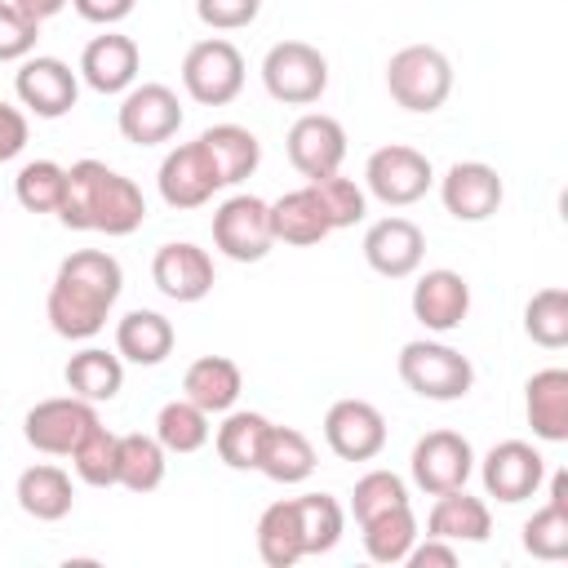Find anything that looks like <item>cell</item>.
<instances>
[{"label": "cell", "mask_w": 568, "mask_h": 568, "mask_svg": "<svg viewBox=\"0 0 568 568\" xmlns=\"http://www.w3.org/2000/svg\"><path fill=\"white\" fill-rule=\"evenodd\" d=\"M124 288V271L111 253L102 248H75L71 257H62L49 297H44V315L49 328L67 342H89L106 328L111 306L120 302Z\"/></svg>", "instance_id": "cell-1"}, {"label": "cell", "mask_w": 568, "mask_h": 568, "mask_svg": "<svg viewBox=\"0 0 568 568\" xmlns=\"http://www.w3.org/2000/svg\"><path fill=\"white\" fill-rule=\"evenodd\" d=\"M58 217L71 231L133 235L146 222V195L133 178L106 169L102 160H75L67 169V191H62Z\"/></svg>", "instance_id": "cell-2"}, {"label": "cell", "mask_w": 568, "mask_h": 568, "mask_svg": "<svg viewBox=\"0 0 568 568\" xmlns=\"http://www.w3.org/2000/svg\"><path fill=\"white\" fill-rule=\"evenodd\" d=\"M395 368L413 395L435 399V404H453L475 386V364L448 342H426V337L404 342Z\"/></svg>", "instance_id": "cell-3"}, {"label": "cell", "mask_w": 568, "mask_h": 568, "mask_svg": "<svg viewBox=\"0 0 568 568\" xmlns=\"http://www.w3.org/2000/svg\"><path fill=\"white\" fill-rule=\"evenodd\" d=\"M386 89L404 111L430 115L453 93V62L435 44H404L386 62Z\"/></svg>", "instance_id": "cell-4"}, {"label": "cell", "mask_w": 568, "mask_h": 568, "mask_svg": "<svg viewBox=\"0 0 568 568\" xmlns=\"http://www.w3.org/2000/svg\"><path fill=\"white\" fill-rule=\"evenodd\" d=\"M262 84L284 106H311L328 89V58L306 40H280L262 58Z\"/></svg>", "instance_id": "cell-5"}, {"label": "cell", "mask_w": 568, "mask_h": 568, "mask_svg": "<svg viewBox=\"0 0 568 568\" xmlns=\"http://www.w3.org/2000/svg\"><path fill=\"white\" fill-rule=\"evenodd\" d=\"M182 89L200 106H226V102H235L240 89H244V53L231 40H222V36L195 40L186 49V58H182Z\"/></svg>", "instance_id": "cell-6"}, {"label": "cell", "mask_w": 568, "mask_h": 568, "mask_svg": "<svg viewBox=\"0 0 568 568\" xmlns=\"http://www.w3.org/2000/svg\"><path fill=\"white\" fill-rule=\"evenodd\" d=\"M364 186L373 200H382L386 209H404V204H417L430 186H435V169L430 160L417 151V146H404V142H390V146H377L364 164Z\"/></svg>", "instance_id": "cell-7"}, {"label": "cell", "mask_w": 568, "mask_h": 568, "mask_svg": "<svg viewBox=\"0 0 568 568\" xmlns=\"http://www.w3.org/2000/svg\"><path fill=\"white\" fill-rule=\"evenodd\" d=\"M213 244L231 262H262L275 244L271 204L257 195H231L213 209Z\"/></svg>", "instance_id": "cell-8"}, {"label": "cell", "mask_w": 568, "mask_h": 568, "mask_svg": "<svg viewBox=\"0 0 568 568\" xmlns=\"http://www.w3.org/2000/svg\"><path fill=\"white\" fill-rule=\"evenodd\" d=\"M98 426V413L89 399L80 395H53L40 399L27 417H22V439L44 453V457H71V448L84 439V430Z\"/></svg>", "instance_id": "cell-9"}, {"label": "cell", "mask_w": 568, "mask_h": 568, "mask_svg": "<svg viewBox=\"0 0 568 568\" xmlns=\"http://www.w3.org/2000/svg\"><path fill=\"white\" fill-rule=\"evenodd\" d=\"M408 470H413V484L430 497L439 493H453V488H466L470 470H475V448L466 435L457 430H426L417 444H413V457H408Z\"/></svg>", "instance_id": "cell-10"}, {"label": "cell", "mask_w": 568, "mask_h": 568, "mask_svg": "<svg viewBox=\"0 0 568 568\" xmlns=\"http://www.w3.org/2000/svg\"><path fill=\"white\" fill-rule=\"evenodd\" d=\"M120 138L133 146H160L182 129V102L169 84H133L115 111Z\"/></svg>", "instance_id": "cell-11"}, {"label": "cell", "mask_w": 568, "mask_h": 568, "mask_svg": "<svg viewBox=\"0 0 568 568\" xmlns=\"http://www.w3.org/2000/svg\"><path fill=\"white\" fill-rule=\"evenodd\" d=\"M13 93H18V102H22L31 115L58 120V115H67V111L75 106V98H80V75H75L62 58L31 53V58H22V67H18V75H13Z\"/></svg>", "instance_id": "cell-12"}, {"label": "cell", "mask_w": 568, "mask_h": 568, "mask_svg": "<svg viewBox=\"0 0 568 568\" xmlns=\"http://www.w3.org/2000/svg\"><path fill=\"white\" fill-rule=\"evenodd\" d=\"M160 200L169 209H200L213 200V191H222V178H217V164L213 155L204 151V142H182L173 146L164 160H160Z\"/></svg>", "instance_id": "cell-13"}, {"label": "cell", "mask_w": 568, "mask_h": 568, "mask_svg": "<svg viewBox=\"0 0 568 568\" xmlns=\"http://www.w3.org/2000/svg\"><path fill=\"white\" fill-rule=\"evenodd\" d=\"M479 479L488 497L515 506V501H528L546 484V457L524 439H501L479 462Z\"/></svg>", "instance_id": "cell-14"}, {"label": "cell", "mask_w": 568, "mask_h": 568, "mask_svg": "<svg viewBox=\"0 0 568 568\" xmlns=\"http://www.w3.org/2000/svg\"><path fill=\"white\" fill-rule=\"evenodd\" d=\"M284 146H288V164L306 182H315V178H328V173L342 169V160H346V129L333 115H324V111H306V115L293 120Z\"/></svg>", "instance_id": "cell-15"}, {"label": "cell", "mask_w": 568, "mask_h": 568, "mask_svg": "<svg viewBox=\"0 0 568 568\" xmlns=\"http://www.w3.org/2000/svg\"><path fill=\"white\" fill-rule=\"evenodd\" d=\"M439 200H444V209L457 222H488L501 209L506 186H501V178H497L493 164H484V160H457L439 178Z\"/></svg>", "instance_id": "cell-16"}, {"label": "cell", "mask_w": 568, "mask_h": 568, "mask_svg": "<svg viewBox=\"0 0 568 568\" xmlns=\"http://www.w3.org/2000/svg\"><path fill=\"white\" fill-rule=\"evenodd\" d=\"M324 444L342 462H373L386 448V417L368 399H337L324 413Z\"/></svg>", "instance_id": "cell-17"}, {"label": "cell", "mask_w": 568, "mask_h": 568, "mask_svg": "<svg viewBox=\"0 0 568 568\" xmlns=\"http://www.w3.org/2000/svg\"><path fill=\"white\" fill-rule=\"evenodd\" d=\"M151 280L169 302H200L213 293V257L191 240H169L151 257Z\"/></svg>", "instance_id": "cell-18"}, {"label": "cell", "mask_w": 568, "mask_h": 568, "mask_svg": "<svg viewBox=\"0 0 568 568\" xmlns=\"http://www.w3.org/2000/svg\"><path fill=\"white\" fill-rule=\"evenodd\" d=\"M426 257V235L408 217H382L364 231V262L386 280H408Z\"/></svg>", "instance_id": "cell-19"}, {"label": "cell", "mask_w": 568, "mask_h": 568, "mask_svg": "<svg viewBox=\"0 0 568 568\" xmlns=\"http://www.w3.org/2000/svg\"><path fill=\"white\" fill-rule=\"evenodd\" d=\"M138 62H142L138 40L133 36H120V31H106V36H93L84 44V53H80V80L93 93H102V98L129 93L133 80H138Z\"/></svg>", "instance_id": "cell-20"}, {"label": "cell", "mask_w": 568, "mask_h": 568, "mask_svg": "<svg viewBox=\"0 0 568 568\" xmlns=\"http://www.w3.org/2000/svg\"><path fill=\"white\" fill-rule=\"evenodd\" d=\"M470 315V284L466 275L435 266L413 284V320L430 333H453Z\"/></svg>", "instance_id": "cell-21"}, {"label": "cell", "mask_w": 568, "mask_h": 568, "mask_svg": "<svg viewBox=\"0 0 568 568\" xmlns=\"http://www.w3.org/2000/svg\"><path fill=\"white\" fill-rule=\"evenodd\" d=\"M328 231H333V222H328V213H324V204H320V195H315L311 182L297 186V191H284V195L271 204V235H275V244L311 248V244H320Z\"/></svg>", "instance_id": "cell-22"}, {"label": "cell", "mask_w": 568, "mask_h": 568, "mask_svg": "<svg viewBox=\"0 0 568 568\" xmlns=\"http://www.w3.org/2000/svg\"><path fill=\"white\" fill-rule=\"evenodd\" d=\"M524 413L537 439L564 444L568 439V373L564 368H541L524 386Z\"/></svg>", "instance_id": "cell-23"}, {"label": "cell", "mask_w": 568, "mask_h": 568, "mask_svg": "<svg viewBox=\"0 0 568 568\" xmlns=\"http://www.w3.org/2000/svg\"><path fill=\"white\" fill-rule=\"evenodd\" d=\"M173 324L160 315V311H129L120 324H115V355L129 359V364H142V368H155L173 355Z\"/></svg>", "instance_id": "cell-24"}, {"label": "cell", "mask_w": 568, "mask_h": 568, "mask_svg": "<svg viewBox=\"0 0 568 568\" xmlns=\"http://www.w3.org/2000/svg\"><path fill=\"white\" fill-rule=\"evenodd\" d=\"M13 497H18V506H22L31 519H40V524H58V519H67L71 506H75L71 475H67L62 466H49V462L27 466V470L18 475Z\"/></svg>", "instance_id": "cell-25"}, {"label": "cell", "mask_w": 568, "mask_h": 568, "mask_svg": "<svg viewBox=\"0 0 568 568\" xmlns=\"http://www.w3.org/2000/svg\"><path fill=\"white\" fill-rule=\"evenodd\" d=\"M240 390H244L240 364L226 359V355H200V359L186 368V377H182V395H186L191 404H200L209 417H213V413H231L235 399H240Z\"/></svg>", "instance_id": "cell-26"}, {"label": "cell", "mask_w": 568, "mask_h": 568, "mask_svg": "<svg viewBox=\"0 0 568 568\" xmlns=\"http://www.w3.org/2000/svg\"><path fill=\"white\" fill-rule=\"evenodd\" d=\"M426 528H430V537H444V541H488L493 510H488L484 497H470L466 488H453V493L435 497Z\"/></svg>", "instance_id": "cell-27"}, {"label": "cell", "mask_w": 568, "mask_h": 568, "mask_svg": "<svg viewBox=\"0 0 568 568\" xmlns=\"http://www.w3.org/2000/svg\"><path fill=\"white\" fill-rule=\"evenodd\" d=\"M524 550L532 559L568 555V470L550 475V501L524 519Z\"/></svg>", "instance_id": "cell-28"}, {"label": "cell", "mask_w": 568, "mask_h": 568, "mask_svg": "<svg viewBox=\"0 0 568 568\" xmlns=\"http://www.w3.org/2000/svg\"><path fill=\"white\" fill-rule=\"evenodd\" d=\"M62 377H67V390L71 395H80L89 404H106L124 386V359L111 355V351H102V346H84V351H75L67 359Z\"/></svg>", "instance_id": "cell-29"}, {"label": "cell", "mask_w": 568, "mask_h": 568, "mask_svg": "<svg viewBox=\"0 0 568 568\" xmlns=\"http://www.w3.org/2000/svg\"><path fill=\"white\" fill-rule=\"evenodd\" d=\"M257 470L271 484H302L315 470V448L297 426H275L271 422V430L262 439V453H257Z\"/></svg>", "instance_id": "cell-30"}, {"label": "cell", "mask_w": 568, "mask_h": 568, "mask_svg": "<svg viewBox=\"0 0 568 568\" xmlns=\"http://www.w3.org/2000/svg\"><path fill=\"white\" fill-rule=\"evenodd\" d=\"M200 142H204V151L213 155L222 186H235V182L253 178V169H257V160H262L257 133H248L244 124H213V129L200 133Z\"/></svg>", "instance_id": "cell-31"}, {"label": "cell", "mask_w": 568, "mask_h": 568, "mask_svg": "<svg viewBox=\"0 0 568 568\" xmlns=\"http://www.w3.org/2000/svg\"><path fill=\"white\" fill-rule=\"evenodd\" d=\"M257 555L266 568H293L306 559L302 550V528H297V501H271L257 519Z\"/></svg>", "instance_id": "cell-32"}, {"label": "cell", "mask_w": 568, "mask_h": 568, "mask_svg": "<svg viewBox=\"0 0 568 568\" xmlns=\"http://www.w3.org/2000/svg\"><path fill=\"white\" fill-rule=\"evenodd\" d=\"M359 532H364V555H368L373 564H404V555H408L413 541H417V515H413V506L404 501V506H390V510L364 519Z\"/></svg>", "instance_id": "cell-33"}, {"label": "cell", "mask_w": 568, "mask_h": 568, "mask_svg": "<svg viewBox=\"0 0 568 568\" xmlns=\"http://www.w3.org/2000/svg\"><path fill=\"white\" fill-rule=\"evenodd\" d=\"M271 422L262 413H248V408H231L226 422L217 426L213 444H217V457L231 466V470H257V453H262V439H266Z\"/></svg>", "instance_id": "cell-34"}, {"label": "cell", "mask_w": 568, "mask_h": 568, "mask_svg": "<svg viewBox=\"0 0 568 568\" xmlns=\"http://www.w3.org/2000/svg\"><path fill=\"white\" fill-rule=\"evenodd\" d=\"M164 457L169 453L155 435H142V430L120 435V479L115 484L129 493H155L164 484V470H169Z\"/></svg>", "instance_id": "cell-35"}, {"label": "cell", "mask_w": 568, "mask_h": 568, "mask_svg": "<svg viewBox=\"0 0 568 568\" xmlns=\"http://www.w3.org/2000/svg\"><path fill=\"white\" fill-rule=\"evenodd\" d=\"M293 501H297L302 550H306V555H328V550L342 541V528H346L342 501L328 497V493H302V497H293Z\"/></svg>", "instance_id": "cell-36"}, {"label": "cell", "mask_w": 568, "mask_h": 568, "mask_svg": "<svg viewBox=\"0 0 568 568\" xmlns=\"http://www.w3.org/2000/svg\"><path fill=\"white\" fill-rule=\"evenodd\" d=\"M209 435H213L209 413L200 404H191L186 395L182 399H169L155 413V439L164 444V453H200L209 444Z\"/></svg>", "instance_id": "cell-37"}, {"label": "cell", "mask_w": 568, "mask_h": 568, "mask_svg": "<svg viewBox=\"0 0 568 568\" xmlns=\"http://www.w3.org/2000/svg\"><path fill=\"white\" fill-rule=\"evenodd\" d=\"M71 466L89 488H111L120 479V435H111L102 422L84 430V439L71 448Z\"/></svg>", "instance_id": "cell-38"}, {"label": "cell", "mask_w": 568, "mask_h": 568, "mask_svg": "<svg viewBox=\"0 0 568 568\" xmlns=\"http://www.w3.org/2000/svg\"><path fill=\"white\" fill-rule=\"evenodd\" d=\"M67 191V169L58 160H27L13 178V195L27 213H58Z\"/></svg>", "instance_id": "cell-39"}, {"label": "cell", "mask_w": 568, "mask_h": 568, "mask_svg": "<svg viewBox=\"0 0 568 568\" xmlns=\"http://www.w3.org/2000/svg\"><path fill=\"white\" fill-rule=\"evenodd\" d=\"M524 333L537 346H546V351L568 346V293L559 284H550V288H541V293L528 297V306H524Z\"/></svg>", "instance_id": "cell-40"}, {"label": "cell", "mask_w": 568, "mask_h": 568, "mask_svg": "<svg viewBox=\"0 0 568 568\" xmlns=\"http://www.w3.org/2000/svg\"><path fill=\"white\" fill-rule=\"evenodd\" d=\"M404 501H408V488H404V479L395 470H368L351 488V515H355V524H364V519H373V515H382L390 506H404Z\"/></svg>", "instance_id": "cell-41"}, {"label": "cell", "mask_w": 568, "mask_h": 568, "mask_svg": "<svg viewBox=\"0 0 568 568\" xmlns=\"http://www.w3.org/2000/svg\"><path fill=\"white\" fill-rule=\"evenodd\" d=\"M311 186H315V195H320V204H324V213H328L333 231L364 222V213H368V200H364V191H359L351 178H342V173H328V178H315Z\"/></svg>", "instance_id": "cell-42"}, {"label": "cell", "mask_w": 568, "mask_h": 568, "mask_svg": "<svg viewBox=\"0 0 568 568\" xmlns=\"http://www.w3.org/2000/svg\"><path fill=\"white\" fill-rule=\"evenodd\" d=\"M36 40H40V22L27 18L13 0H0V62H22V58H31Z\"/></svg>", "instance_id": "cell-43"}, {"label": "cell", "mask_w": 568, "mask_h": 568, "mask_svg": "<svg viewBox=\"0 0 568 568\" xmlns=\"http://www.w3.org/2000/svg\"><path fill=\"white\" fill-rule=\"evenodd\" d=\"M262 13V0H195V18L209 31H240Z\"/></svg>", "instance_id": "cell-44"}, {"label": "cell", "mask_w": 568, "mask_h": 568, "mask_svg": "<svg viewBox=\"0 0 568 568\" xmlns=\"http://www.w3.org/2000/svg\"><path fill=\"white\" fill-rule=\"evenodd\" d=\"M27 138H31V124H27V115L0 98V164H9L13 155H22Z\"/></svg>", "instance_id": "cell-45"}, {"label": "cell", "mask_w": 568, "mask_h": 568, "mask_svg": "<svg viewBox=\"0 0 568 568\" xmlns=\"http://www.w3.org/2000/svg\"><path fill=\"white\" fill-rule=\"evenodd\" d=\"M404 564H408V568H453V564H457V550H453V541L426 532L422 546L413 541V550L404 555Z\"/></svg>", "instance_id": "cell-46"}, {"label": "cell", "mask_w": 568, "mask_h": 568, "mask_svg": "<svg viewBox=\"0 0 568 568\" xmlns=\"http://www.w3.org/2000/svg\"><path fill=\"white\" fill-rule=\"evenodd\" d=\"M71 4H75V13H80L84 22H93V27H115V22H124V18L133 13L138 0H71Z\"/></svg>", "instance_id": "cell-47"}, {"label": "cell", "mask_w": 568, "mask_h": 568, "mask_svg": "<svg viewBox=\"0 0 568 568\" xmlns=\"http://www.w3.org/2000/svg\"><path fill=\"white\" fill-rule=\"evenodd\" d=\"M27 18H36V22H44V18H53V13H62L67 9V0H13Z\"/></svg>", "instance_id": "cell-48"}]
</instances>
